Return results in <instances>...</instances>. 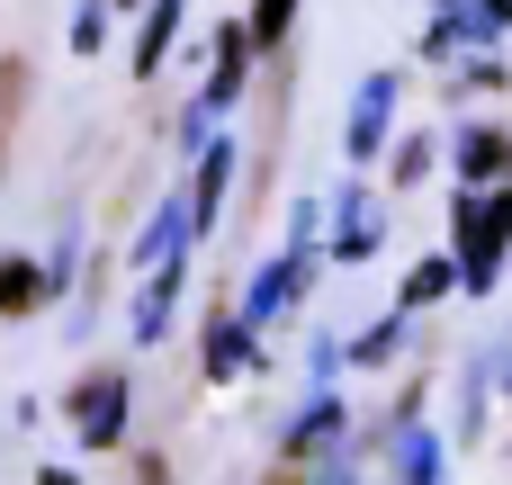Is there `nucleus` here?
<instances>
[{"label": "nucleus", "mask_w": 512, "mask_h": 485, "mask_svg": "<svg viewBox=\"0 0 512 485\" xmlns=\"http://www.w3.org/2000/svg\"><path fill=\"white\" fill-rule=\"evenodd\" d=\"M450 216H459V288L486 297L504 279V252H512V180L504 189H468Z\"/></svg>", "instance_id": "f257e3e1"}, {"label": "nucleus", "mask_w": 512, "mask_h": 485, "mask_svg": "<svg viewBox=\"0 0 512 485\" xmlns=\"http://www.w3.org/2000/svg\"><path fill=\"white\" fill-rule=\"evenodd\" d=\"M72 432H81V450H117L126 441V378L117 369H99V378L72 387Z\"/></svg>", "instance_id": "f03ea898"}, {"label": "nucleus", "mask_w": 512, "mask_h": 485, "mask_svg": "<svg viewBox=\"0 0 512 485\" xmlns=\"http://www.w3.org/2000/svg\"><path fill=\"white\" fill-rule=\"evenodd\" d=\"M387 117H396V72H369V81H360V99H351V135H342V144H351V162H369V153L387 144Z\"/></svg>", "instance_id": "7ed1b4c3"}, {"label": "nucleus", "mask_w": 512, "mask_h": 485, "mask_svg": "<svg viewBox=\"0 0 512 485\" xmlns=\"http://www.w3.org/2000/svg\"><path fill=\"white\" fill-rule=\"evenodd\" d=\"M306 297V252H279L261 279H252V297H243V324H270L279 306H297Z\"/></svg>", "instance_id": "20e7f679"}, {"label": "nucleus", "mask_w": 512, "mask_h": 485, "mask_svg": "<svg viewBox=\"0 0 512 485\" xmlns=\"http://www.w3.org/2000/svg\"><path fill=\"white\" fill-rule=\"evenodd\" d=\"M243 72H252V27H216V54H207V108L243 99Z\"/></svg>", "instance_id": "39448f33"}, {"label": "nucleus", "mask_w": 512, "mask_h": 485, "mask_svg": "<svg viewBox=\"0 0 512 485\" xmlns=\"http://www.w3.org/2000/svg\"><path fill=\"white\" fill-rule=\"evenodd\" d=\"M459 180H468V189H495V180H512V135H495V126H468V135H459Z\"/></svg>", "instance_id": "423d86ee"}, {"label": "nucleus", "mask_w": 512, "mask_h": 485, "mask_svg": "<svg viewBox=\"0 0 512 485\" xmlns=\"http://www.w3.org/2000/svg\"><path fill=\"white\" fill-rule=\"evenodd\" d=\"M45 297H54V270H45V261H18V252H9V261H0V315H36Z\"/></svg>", "instance_id": "0eeeda50"}, {"label": "nucleus", "mask_w": 512, "mask_h": 485, "mask_svg": "<svg viewBox=\"0 0 512 485\" xmlns=\"http://www.w3.org/2000/svg\"><path fill=\"white\" fill-rule=\"evenodd\" d=\"M225 180H234V153L216 144V153L198 162V189H189V234H207V225H216V207H225Z\"/></svg>", "instance_id": "6e6552de"}, {"label": "nucleus", "mask_w": 512, "mask_h": 485, "mask_svg": "<svg viewBox=\"0 0 512 485\" xmlns=\"http://www.w3.org/2000/svg\"><path fill=\"white\" fill-rule=\"evenodd\" d=\"M180 234H189V207H153V225L135 234V270H162V261H180Z\"/></svg>", "instance_id": "1a4fd4ad"}, {"label": "nucleus", "mask_w": 512, "mask_h": 485, "mask_svg": "<svg viewBox=\"0 0 512 485\" xmlns=\"http://www.w3.org/2000/svg\"><path fill=\"white\" fill-rule=\"evenodd\" d=\"M180 18H189V0H153V18L135 27V72H162V54H171Z\"/></svg>", "instance_id": "9d476101"}, {"label": "nucleus", "mask_w": 512, "mask_h": 485, "mask_svg": "<svg viewBox=\"0 0 512 485\" xmlns=\"http://www.w3.org/2000/svg\"><path fill=\"white\" fill-rule=\"evenodd\" d=\"M171 306H180V261H162V270L144 279V306H135V333H144V342H162Z\"/></svg>", "instance_id": "9b49d317"}, {"label": "nucleus", "mask_w": 512, "mask_h": 485, "mask_svg": "<svg viewBox=\"0 0 512 485\" xmlns=\"http://www.w3.org/2000/svg\"><path fill=\"white\" fill-rule=\"evenodd\" d=\"M252 369V324H207V378H243Z\"/></svg>", "instance_id": "f8f14e48"}, {"label": "nucleus", "mask_w": 512, "mask_h": 485, "mask_svg": "<svg viewBox=\"0 0 512 485\" xmlns=\"http://www.w3.org/2000/svg\"><path fill=\"white\" fill-rule=\"evenodd\" d=\"M342 207H351V216H342V234H333V252H342V261H369V252H378V234H387V216H360L369 198H342Z\"/></svg>", "instance_id": "ddd939ff"}, {"label": "nucleus", "mask_w": 512, "mask_h": 485, "mask_svg": "<svg viewBox=\"0 0 512 485\" xmlns=\"http://www.w3.org/2000/svg\"><path fill=\"white\" fill-rule=\"evenodd\" d=\"M333 432H342V405H333V396H315V405H306V423L288 432V459H306V450H324Z\"/></svg>", "instance_id": "4468645a"}, {"label": "nucleus", "mask_w": 512, "mask_h": 485, "mask_svg": "<svg viewBox=\"0 0 512 485\" xmlns=\"http://www.w3.org/2000/svg\"><path fill=\"white\" fill-rule=\"evenodd\" d=\"M450 288H459V261H432V252H423L414 279H405V306H432V297H450Z\"/></svg>", "instance_id": "2eb2a0df"}, {"label": "nucleus", "mask_w": 512, "mask_h": 485, "mask_svg": "<svg viewBox=\"0 0 512 485\" xmlns=\"http://www.w3.org/2000/svg\"><path fill=\"white\" fill-rule=\"evenodd\" d=\"M297 9H306V0H252V18H243V27H252V45H288Z\"/></svg>", "instance_id": "dca6fc26"}, {"label": "nucleus", "mask_w": 512, "mask_h": 485, "mask_svg": "<svg viewBox=\"0 0 512 485\" xmlns=\"http://www.w3.org/2000/svg\"><path fill=\"white\" fill-rule=\"evenodd\" d=\"M396 477L405 485H441V450H432L423 432H405V441H396Z\"/></svg>", "instance_id": "f3484780"}, {"label": "nucleus", "mask_w": 512, "mask_h": 485, "mask_svg": "<svg viewBox=\"0 0 512 485\" xmlns=\"http://www.w3.org/2000/svg\"><path fill=\"white\" fill-rule=\"evenodd\" d=\"M423 171H432V144H423V135H414V144H396V189H414Z\"/></svg>", "instance_id": "a211bd4d"}, {"label": "nucleus", "mask_w": 512, "mask_h": 485, "mask_svg": "<svg viewBox=\"0 0 512 485\" xmlns=\"http://www.w3.org/2000/svg\"><path fill=\"white\" fill-rule=\"evenodd\" d=\"M396 333H405V324H378V333H360V351H351V360H360V369H378V360H396Z\"/></svg>", "instance_id": "6ab92c4d"}, {"label": "nucleus", "mask_w": 512, "mask_h": 485, "mask_svg": "<svg viewBox=\"0 0 512 485\" xmlns=\"http://www.w3.org/2000/svg\"><path fill=\"white\" fill-rule=\"evenodd\" d=\"M99 27H108V0H81V9H72V45L90 54V45H99Z\"/></svg>", "instance_id": "aec40b11"}, {"label": "nucleus", "mask_w": 512, "mask_h": 485, "mask_svg": "<svg viewBox=\"0 0 512 485\" xmlns=\"http://www.w3.org/2000/svg\"><path fill=\"white\" fill-rule=\"evenodd\" d=\"M36 485H81V477H72V468H45V477H36Z\"/></svg>", "instance_id": "412c9836"}, {"label": "nucleus", "mask_w": 512, "mask_h": 485, "mask_svg": "<svg viewBox=\"0 0 512 485\" xmlns=\"http://www.w3.org/2000/svg\"><path fill=\"white\" fill-rule=\"evenodd\" d=\"M441 9H459V0H441Z\"/></svg>", "instance_id": "4be33fe9"}]
</instances>
